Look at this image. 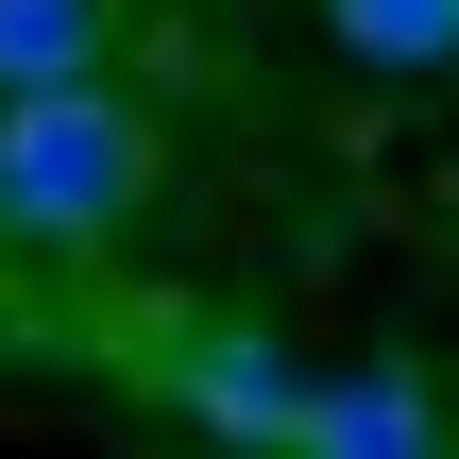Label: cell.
<instances>
[{"instance_id":"1","label":"cell","mask_w":459,"mask_h":459,"mask_svg":"<svg viewBox=\"0 0 459 459\" xmlns=\"http://www.w3.org/2000/svg\"><path fill=\"white\" fill-rule=\"evenodd\" d=\"M136 204H153V119H136L102 68L0 102V238H34V255H102Z\"/></svg>"},{"instance_id":"2","label":"cell","mask_w":459,"mask_h":459,"mask_svg":"<svg viewBox=\"0 0 459 459\" xmlns=\"http://www.w3.org/2000/svg\"><path fill=\"white\" fill-rule=\"evenodd\" d=\"M153 375H170V409H187L204 443L307 459V358H290L273 324H170V341H153Z\"/></svg>"},{"instance_id":"3","label":"cell","mask_w":459,"mask_h":459,"mask_svg":"<svg viewBox=\"0 0 459 459\" xmlns=\"http://www.w3.org/2000/svg\"><path fill=\"white\" fill-rule=\"evenodd\" d=\"M307 459H459V443H443V392L409 358H358V375L307 392Z\"/></svg>"},{"instance_id":"4","label":"cell","mask_w":459,"mask_h":459,"mask_svg":"<svg viewBox=\"0 0 459 459\" xmlns=\"http://www.w3.org/2000/svg\"><path fill=\"white\" fill-rule=\"evenodd\" d=\"M85 68H102V0H0V102L85 85Z\"/></svg>"},{"instance_id":"5","label":"cell","mask_w":459,"mask_h":459,"mask_svg":"<svg viewBox=\"0 0 459 459\" xmlns=\"http://www.w3.org/2000/svg\"><path fill=\"white\" fill-rule=\"evenodd\" d=\"M324 34L358 68H459V0H324Z\"/></svg>"}]
</instances>
